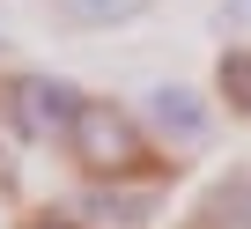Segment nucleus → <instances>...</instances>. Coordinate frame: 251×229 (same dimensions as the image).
Returning a JSON list of instances; mask_svg holds the SVG:
<instances>
[{"instance_id": "nucleus-1", "label": "nucleus", "mask_w": 251, "mask_h": 229, "mask_svg": "<svg viewBox=\"0 0 251 229\" xmlns=\"http://www.w3.org/2000/svg\"><path fill=\"white\" fill-rule=\"evenodd\" d=\"M67 155H74L81 170H96V178H118V170H133V163L148 155V133H141L133 111H118V103H103V96H81L74 126H67Z\"/></svg>"}, {"instance_id": "nucleus-9", "label": "nucleus", "mask_w": 251, "mask_h": 229, "mask_svg": "<svg viewBox=\"0 0 251 229\" xmlns=\"http://www.w3.org/2000/svg\"><path fill=\"white\" fill-rule=\"evenodd\" d=\"M23 229H81V222H67V214H59V207H37V214H30V222H23Z\"/></svg>"}, {"instance_id": "nucleus-5", "label": "nucleus", "mask_w": 251, "mask_h": 229, "mask_svg": "<svg viewBox=\"0 0 251 229\" xmlns=\"http://www.w3.org/2000/svg\"><path fill=\"white\" fill-rule=\"evenodd\" d=\"M81 214L103 222V229H141V222L155 214V192H148V185H96V192L81 200Z\"/></svg>"}, {"instance_id": "nucleus-6", "label": "nucleus", "mask_w": 251, "mask_h": 229, "mask_svg": "<svg viewBox=\"0 0 251 229\" xmlns=\"http://www.w3.org/2000/svg\"><path fill=\"white\" fill-rule=\"evenodd\" d=\"M45 8L67 30H118V23H141L155 0H45Z\"/></svg>"}, {"instance_id": "nucleus-2", "label": "nucleus", "mask_w": 251, "mask_h": 229, "mask_svg": "<svg viewBox=\"0 0 251 229\" xmlns=\"http://www.w3.org/2000/svg\"><path fill=\"white\" fill-rule=\"evenodd\" d=\"M0 111H8V126L23 141H52V133L67 141L74 111H81V89L59 81V74H8L0 81Z\"/></svg>"}, {"instance_id": "nucleus-7", "label": "nucleus", "mask_w": 251, "mask_h": 229, "mask_svg": "<svg viewBox=\"0 0 251 229\" xmlns=\"http://www.w3.org/2000/svg\"><path fill=\"white\" fill-rule=\"evenodd\" d=\"M214 89H222V103H229V111H244V119H251V45H229V52H222Z\"/></svg>"}, {"instance_id": "nucleus-4", "label": "nucleus", "mask_w": 251, "mask_h": 229, "mask_svg": "<svg viewBox=\"0 0 251 229\" xmlns=\"http://www.w3.org/2000/svg\"><path fill=\"white\" fill-rule=\"evenodd\" d=\"M192 229H251V170H229L192 207Z\"/></svg>"}, {"instance_id": "nucleus-8", "label": "nucleus", "mask_w": 251, "mask_h": 229, "mask_svg": "<svg viewBox=\"0 0 251 229\" xmlns=\"http://www.w3.org/2000/svg\"><path fill=\"white\" fill-rule=\"evenodd\" d=\"M214 30L222 37H244L251 30V0H222V8H214Z\"/></svg>"}, {"instance_id": "nucleus-3", "label": "nucleus", "mask_w": 251, "mask_h": 229, "mask_svg": "<svg viewBox=\"0 0 251 229\" xmlns=\"http://www.w3.org/2000/svg\"><path fill=\"white\" fill-rule=\"evenodd\" d=\"M141 126H148L155 141H170V148H200V141L214 133V103H207L192 81H155V89L141 96Z\"/></svg>"}]
</instances>
